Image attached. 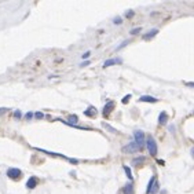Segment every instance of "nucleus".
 <instances>
[{"mask_svg": "<svg viewBox=\"0 0 194 194\" xmlns=\"http://www.w3.org/2000/svg\"><path fill=\"white\" fill-rule=\"evenodd\" d=\"M35 117H36V118H41V117H43V113H36V114H35Z\"/></svg>", "mask_w": 194, "mask_h": 194, "instance_id": "obj_27", "label": "nucleus"}, {"mask_svg": "<svg viewBox=\"0 0 194 194\" xmlns=\"http://www.w3.org/2000/svg\"><path fill=\"white\" fill-rule=\"evenodd\" d=\"M157 181V179H156V176H153V178H152V179H150V182H149V185H147V193H149L150 191V189H152V187H153V185H154V182Z\"/></svg>", "mask_w": 194, "mask_h": 194, "instance_id": "obj_15", "label": "nucleus"}, {"mask_svg": "<svg viewBox=\"0 0 194 194\" xmlns=\"http://www.w3.org/2000/svg\"><path fill=\"white\" fill-rule=\"evenodd\" d=\"M168 121V114L165 112L160 113V116H158V122L160 124H165V122Z\"/></svg>", "mask_w": 194, "mask_h": 194, "instance_id": "obj_10", "label": "nucleus"}, {"mask_svg": "<svg viewBox=\"0 0 194 194\" xmlns=\"http://www.w3.org/2000/svg\"><path fill=\"white\" fill-rule=\"evenodd\" d=\"M134 138H135V143H136V144H139L140 147H142V146H143V143H144V140H146L144 132H143V131H140V130H138V131L134 132Z\"/></svg>", "mask_w": 194, "mask_h": 194, "instance_id": "obj_2", "label": "nucleus"}, {"mask_svg": "<svg viewBox=\"0 0 194 194\" xmlns=\"http://www.w3.org/2000/svg\"><path fill=\"white\" fill-rule=\"evenodd\" d=\"M158 33V29H153V30H150V32H147L146 35H143V39L144 40H149V39H153L156 35Z\"/></svg>", "mask_w": 194, "mask_h": 194, "instance_id": "obj_9", "label": "nucleus"}, {"mask_svg": "<svg viewBox=\"0 0 194 194\" xmlns=\"http://www.w3.org/2000/svg\"><path fill=\"white\" fill-rule=\"evenodd\" d=\"M158 190H160V185H158V183H157V181H156V182H154V185H153V187L150 189V191H149V193H150V194H156V193H157V191H158Z\"/></svg>", "mask_w": 194, "mask_h": 194, "instance_id": "obj_12", "label": "nucleus"}, {"mask_svg": "<svg viewBox=\"0 0 194 194\" xmlns=\"http://www.w3.org/2000/svg\"><path fill=\"white\" fill-rule=\"evenodd\" d=\"M70 121H73V122H70V124H74V122H77V116H70Z\"/></svg>", "mask_w": 194, "mask_h": 194, "instance_id": "obj_21", "label": "nucleus"}, {"mask_svg": "<svg viewBox=\"0 0 194 194\" xmlns=\"http://www.w3.org/2000/svg\"><path fill=\"white\" fill-rule=\"evenodd\" d=\"M132 15H134V13H132V11H130V13H127V14H125V17H127V18H131Z\"/></svg>", "mask_w": 194, "mask_h": 194, "instance_id": "obj_26", "label": "nucleus"}, {"mask_svg": "<svg viewBox=\"0 0 194 194\" xmlns=\"http://www.w3.org/2000/svg\"><path fill=\"white\" fill-rule=\"evenodd\" d=\"M32 117H33V114H32V113H26V114H25V118H26V120H30Z\"/></svg>", "mask_w": 194, "mask_h": 194, "instance_id": "obj_22", "label": "nucleus"}, {"mask_svg": "<svg viewBox=\"0 0 194 194\" xmlns=\"http://www.w3.org/2000/svg\"><path fill=\"white\" fill-rule=\"evenodd\" d=\"M144 161V157H139V158H134L132 160V164L134 165H136V164H142Z\"/></svg>", "mask_w": 194, "mask_h": 194, "instance_id": "obj_16", "label": "nucleus"}, {"mask_svg": "<svg viewBox=\"0 0 194 194\" xmlns=\"http://www.w3.org/2000/svg\"><path fill=\"white\" fill-rule=\"evenodd\" d=\"M142 149L139 144H136L135 142H131V143H128L127 146H124L122 147V152H128V153H135V152H139V150Z\"/></svg>", "mask_w": 194, "mask_h": 194, "instance_id": "obj_3", "label": "nucleus"}, {"mask_svg": "<svg viewBox=\"0 0 194 194\" xmlns=\"http://www.w3.org/2000/svg\"><path fill=\"white\" fill-rule=\"evenodd\" d=\"M139 32H140V26L139 28H135V29H132L131 35H136V33H139Z\"/></svg>", "mask_w": 194, "mask_h": 194, "instance_id": "obj_19", "label": "nucleus"}, {"mask_svg": "<svg viewBox=\"0 0 194 194\" xmlns=\"http://www.w3.org/2000/svg\"><path fill=\"white\" fill-rule=\"evenodd\" d=\"M103 127H105V128H108L109 131H112L113 134H116V132H118L117 130H114V128H113V127H110V125H109V124H103Z\"/></svg>", "mask_w": 194, "mask_h": 194, "instance_id": "obj_17", "label": "nucleus"}, {"mask_svg": "<svg viewBox=\"0 0 194 194\" xmlns=\"http://www.w3.org/2000/svg\"><path fill=\"white\" fill-rule=\"evenodd\" d=\"M146 147H147V150H149L150 156H157V143H156V140H154L153 136H149V138H147Z\"/></svg>", "mask_w": 194, "mask_h": 194, "instance_id": "obj_1", "label": "nucleus"}, {"mask_svg": "<svg viewBox=\"0 0 194 194\" xmlns=\"http://www.w3.org/2000/svg\"><path fill=\"white\" fill-rule=\"evenodd\" d=\"M84 114L88 116V117H94L95 114H96V112H95L94 109H88V110H84Z\"/></svg>", "mask_w": 194, "mask_h": 194, "instance_id": "obj_14", "label": "nucleus"}, {"mask_svg": "<svg viewBox=\"0 0 194 194\" xmlns=\"http://www.w3.org/2000/svg\"><path fill=\"white\" fill-rule=\"evenodd\" d=\"M122 193H124V194H134V193H135V191H134V186H132L131 183H128V185L124 187Z\"/></svg>", "mask_w": 194, "mask_h": 194, "instance_id": "obj_11", "label": "nucleus"}, {"mask_svg": "<svg viewBox=\"0 0 194 194\" xmlns=\"http://www.w3.org/2000/svg\"><path fill=\"white\" fill-rule=\"evenodd\" d=\"M127 44H128V41H124V43H122V44H121V45H120V47H117V50H121L122 47H125V45H127Z\"/></svg>", "mask_w": 194, "mask_h": 194, "instance_id": "obj_25", "label": "nucleus"}, {"mask_svg": "<svg viewBox=\"0 0 194 194\" xmlns=\"http://www.w3.org/2000/svg\"><path fill=\"white\" fill-rule=\"evenodd\" d=\"M122 169L125 171L127 176H128V179H130V181H132V178H134V176H132V172H131V169H130V168L127 167V165H124V167H122Z\"/></svg>", "mask_w": 194, "mask_h": 194, "instance_id": "obj_13", "label": "nucleus"}, {"mask_svg": "<svg viewBox=\"0 0 194 194\" xmlns=\"http://www.w3.org/2000/svg\"><path fill=\"white\" fill-rule=\"evenodd\" d=\"M113 108H114V102H112V101L105 105V108H103V114H105V116H108L109 113L113 110Z\"/></svg>", "mask_w": 194, "mask_h": 194, "instance_id": "obj_8", "label": "nucleus"}, {"mask_svg": "<svg viewBox=\"0 0 194 194\" xmlns=\"http://www.w3.org/2000/svg\"><path fill=\"white\" fill-rule=\"evenodd\" d=\"M21 175H22V172H21V169H18V168H8V169H7V176L11 178V179H19Z\"/></svg>", "mask_w": 194, "mask_h": 194, "instance_id": "obj_4", "label": "nucleus"}, {"mask_svg": "<svg viewBox=\"0 0 194 194\" xmlns=\"http://www.w3.org/2000/svg\"><path fill=\"white\" fill-rule=\"evenodd\" d=\"M36 186H37V178H35V176L29 178V181L26 182V187H28V189H35Z\"/></svg>", "mask_w": 194, "mask_h": 194, "instance_id": "obj_6", "label": "nucleus"}, {"mask_svg": "<svg viewBox=\"0 0 194 194\" xmlns=\"http://www.w3.org/2000/svg\"><path fill=\"white\" fill-rule=\"evenodd\" d=\"M131 99V95H125V96H124V98H122V103H127V102H128V101Z\"/></svg>", "mask_w": 194, "mask_h": 194, "instance_id": "obj_18", "label": "nucleus"}, {"mask_svg": "<svg viewBox=\"0 0 194 194\" xmlns=\"http://www.w3.org/2000/svg\"><path fill=\"white\" fill-rule=\"evenodd\" d=\"M90 55H91V52H90V51H87V52H84V54L81 55V58H83V59H87L88 57H90Z\"/></svg>", "mask_w": 194, "mask_h": 194, "instance_id": "obj_20", "label": "nucleus"}, {"mask_svg": "<svg viewBox=\"0 0 194 194\" xmlns=\"http://www.w3.org/2000/svg\"><path fill=\"white\" fill-rule=\"evenodd\" d=\"M114 23H117V25H120V23H121V18H120V17H117V18H114Z\"/></svg>", "mask_w": 194, "mask_h": 194, "instance_id": "obj_23", "label": "nucleus"}, {"mask_svg": "<svg viewBox=\"0 0 194 194\" xmlns=\"http://www.w3.org/2000/svg\"><path fill=\"white\" fill-rule=\"evenodd\" d=\"M117 63H121V59H120V58L108 59V61L103 63V68H109V66H112V65H117Z\"/></svg>", "mask_w": 194, "mask_h": 194, "instance_id": "obj_5", "label": "nucleus"}, {"mask_svg": "<svg viewBox=\"0 0 194 194\" xmlns=\"http://www.w3.org/2000/svg\"><path fill=\"white\" fill-rule=\"evenodd\" d=\"M14 116H15V117H17V118H19V117H21V112H19V110H17V112H14Z\"/></svg>", "mask_w": 194, "mask_h": 194, "instance_id": "obj_24", "label": "nucleus"}, {"mask_svg": "<svg viewBox=\"0 0 194 194\" xmlns=\"http://www.w3.org/2000/svg\"><path fill=\"white\" fill-rule=\"evenodd\" d=\"M140 102H152V103H156L157 102V98H154V96H149V95H143V96H140L139 98Z\"/></svg>", "mask_w": 194, "mask_h": 194, "instance_id": "obj_7", "label": "nucleus"}]
</instances>
